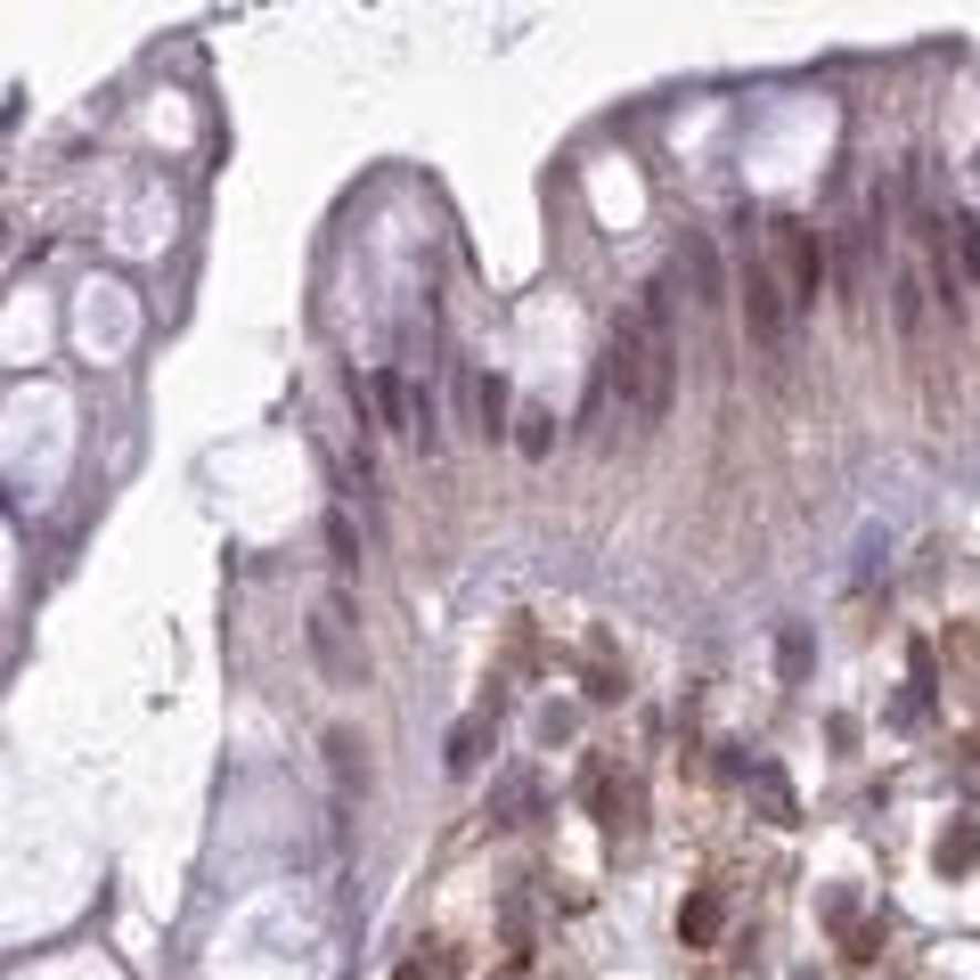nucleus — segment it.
Returning a JSON list of instances; mask_svg holds the SVG:
<instances>
[{
	"label": "nucleus",
	"instance_id": "nucleus-1",
	"mask_svg": "<svg viewBox=\"0 0 980 980\" xmlns=\"http://www.w3.org/2000/svg\"><path fill=\"white\" fill-rule=\"evenodd\" d=\"M604 392H621V409L637 417V433H654L671 417V392H678V327H671V286H645L637 310L613 327V351H604Z\"/></svg>",
	"mask_w": 980,
	"mask_h": 980
},
{
	"label": "nucleus",
	"instance_id": "nucleus-2",
	"mask_svg": "<svg viewBox=\"0 0 980 980\" xmlns=\"http://www.w3.org/2000/svg\"><path fill=\"white\" fill-rule=\"evenodd\" d=\"M736 303H744V336H752V351L768 368L792 351V295H784V278H777V262L752 245V221H744V262H736Z\"/></svg>",
	"mask_w": 980,
	"mask_h": 980
},
{
	"label": "nucleus",
	"instance_id": "nucleus-3",
	"mask_svg": "<svg viewBox=\"0 0 980 980\" xmlns=\"http://www.w3.org/2000/svg\"><path fill=\"white\" fill-rule=\"evenodd\" d=\"M768 238H777V278H784L792 310H818V295H825V238L809 221H777Z\"/></svg>",
	"mask_w": 980,
	"mask_h": 980
},
{
	"label": "nucleus",
	"instance_id": "nucleus-4",
	"mask_svg": "<svg viewBox=\"0 0 980 980\" xmlns=\"http://www.w3.org/2000/svg\"><path fill=\"white\" fill-rule=\"evenodd\" d=\"M310 662H319L327 686H360V678H368V654L351 645V604H344V597H327L319 621H310Z\"/></svg>",
	"mask_w": 980,
	"mask_h": 980
},
{
	"label": "nucleus",
	"instance_id": "nucleus-5",
	"mask_svg": "<svg viewBox=\"0 0 980 980\" xmlns=\"http://www.w3.org/2000/svg\"><path fill=\"white\" fill-rule=\"evenodd\" d=\"M678 270H686V286H695V310H719V303H727V270H719V245L703 238V229H686V245H678Z\"/></svg>",
	"mask_w": 980,
	"mask_h": 980
},
{
	"label": "nucleus",
	"instance_id": "nucleus-6",
	"mask_svg": "<svg viewBox=\"0 0 980 980\" xmlns=\"http://www.w3.org/2000/svg\"><path fill=\"white\" fill-rule=\"evenodd\" d=\"M327 768H336L344 792H368V744L351 727H327Z\"/></svg>",
	"mask_w": 980,
	"mask_h": 980
},
{
	"label": "nucleus",
	"instance_id": "nucleus-7",
	"mask_svg": "<svg viewBox=\"0 0 980 980\" xmlns=\"http://www.w3.org/2000/svg\"><path fill=\"white\" fill-rule=\"evenodd\" d=\"M891 319H899L907 344L924 336V270H899V278H891Z\"/></svg>",
	"mask_w": 980,
	"mask_h": 980
},
{
	"label": "nucleus",
	"instance_id": "nucleus-8",
	"mask_svg": "<svg viewBox=\"0 0 980 980\" xmlns=\"http://www.w3.org/2000/svg\"><path fill=\"white\" fill-rule=\"evenodd\" d=\"M483 744H491V712H474V719L450 727V768H457V777H474V768H483Z\"/></svg>",
	"mask_w": 980,
	"mask_h": 980
},
{
	"label": "nucleus",
	"instance_id": "nucleus-9",
	"mask_svg": "<svg viewBox=\"0 0 980 980\" xmlns=\"http://www.w3.org/2000/svg\"><path fill=\"white\" fill-rule=\"evenodd\" d=\"M752 801H760L768 825H792V784L777 777V768H752Z\"/></svg>",
	"mask_w": 980,
	"mask_h": 980
},
{
	"label": "nucleus",
	"instance_id": "nucleus-10",
	"mask_svg": "<svg viewBox=\"0 0 980 980\" xmlns=\"http://www.w3.org/2000/svg\"><path fill=\"white\" fill-rule=\"evenodd\" d=\"M524 809H531V777L515 768V777H498V792H491V825H524Z\"/></svg>",
	"mask_w": 980,
	"mask_h": 980
},
{
	"label": "nucleus",
	"instance_id": "nucleus-11",
	"mask_svg": "<svg viewBox=\"0 0 980 980\" xmlns=\"http://www.w3.org/2000/svg\"><path fill=\"white\" fill-rule=\"evenodd\" d=\"M719 915H727V907H719V891H703V899L678 915V931H686V940L703 948V940H719Z\"/></svg>",
	"mask_w": 980,
	"mask_h": 980
},
{
	"label": "nucleus",
	"instance_id": "nucleus-12",
	"mask_svg": "<svg viewBox=\"0 0 980 980\" xmlns=\"http://www.w3.org/2000/svg\"><path fill=\"white\" fill-rule=\"evenodd\" d=\"M548 442H556V417L548 409H524V417H515V450H524V457H548Z\"/></svg>",
	"mask_w": 980,
	"mask_h": 980
},
{
	"label": "nucleus",
	"instance_id": "nucleus-13",
	"mask_svg": "<svg viewBox=\"0 0 980 980\" xmlns=\"http://www.w3.org/2000/svg\"><path fill=\"white\" fill-rule=\"evenodd\" d=\"M948 254H956V270H965L972 295H980V229L972 221H948Z\"/></svg>",
	"mask_w": 980,
	"mask_h": 980
},
{
	"label": "nucleus",
	"instance_id": "nucleus-14",
	"mask_svg": "<svg viewBox=\"0 0 980 980\" xmlns=\"http://www.w3.org/2000/svg\"><path fill=\"white\" fill-rule=\"evenodd\" d=\"M972 858H980V825L965 818V825H956V833H948V842H940V866H948V874H965Z\"/></svg>",
	"mask_w": 980,
	"mask_h": 980
},
{
	"label": "nucleus",
	"instance_id": "nucleus-15",
	"mask_svg": "<svg viewBox=\"0 0 980 980\" xmlns=\"http://www.w3.org/2000/svg\"><path fill=\"white\" fill-rule=\"evenodd\" d=\"M474 409H483V433H498V417H507V384L483 377V384H474Z\"/></svg>",
	"mask_w": 980,
	"mask_h": 980
},
{
	"label": "nucleus",
	"instance_id": "nucleus-16",
	"mask_svg": "<svg viewBox=\"0 0 980 980\" xmlns=\"http://www.w3.org/2000/svg\"><path fill=\"white\" fill-rule=\"evenodd\" d=\"M327 548H336V565H344V572L360 565V539H351V515H327Z\"/></svg>",
	"mask_w": 980,
	"mask_h": 980
},
{
	"label": "nucleus",
	"instance_id": "nucleus-17",
	"mask_svg": "<svg viewBox=\"0 0 980 980\" xmlns=\"http://www.w3.org/2000/svg\"><path fill=\"white\" fill-rule=\"evenodd\" d=\"M801 671H809V630H792L784 637V678H801Z\"/></svg>",
	"mask_w": 980,
	"mask_h": 980
},
{
	"label": "nucleus",
	"instance_id": "nucleus-18",
	"mask_svg": "<svg viewBox=\"0 0 980 980\" xmlns=\"http://www.w3.org/2000/svg\"><path fill=\"white\" fill-rule=\"evenodd\" d=\"M972 752H980V744H972Z\"/></svg>",
	"mask_w": 980,
	"mask_h": 980
}]
</instances>
